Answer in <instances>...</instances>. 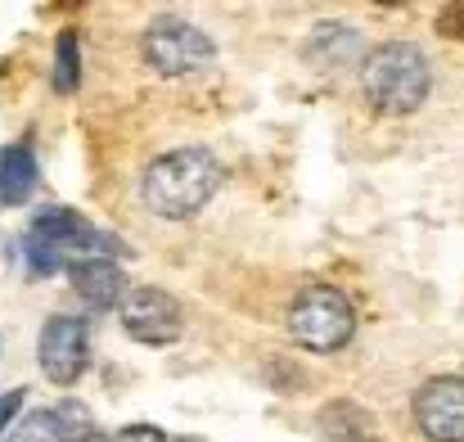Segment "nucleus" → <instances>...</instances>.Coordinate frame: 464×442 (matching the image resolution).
Returning a JSON list of instances; mask_svg holds the SVG:
<instances>
[{"instance_id": "8", "label": "nucleus", "mask_w": 464, "mask_h": 442, "mask_svg": "<svg viewBox=\"0 0 464 442\" xmlns=\"http://www.w3.org/2000/svg\"><path fill=\"white\" fill-rule=\"evenodd\" d=\"M118 316H122V329L140 343H171L180 334V307L167 290H150V285L131 290L122 298Z\"/></svg>"}, {"instance_id": "14", "label": "nucleus", "mask_w": 464, "mask_h": 442, "mask_svg": "<svg viewBox=\"0 0 464 442\" xmlns=\"http://www.w3.org/2000/svg\"><path fill=\"white\" fill-rule=\"evenodd\" d=\"M50 411H54V420H59L63 442H86L95 434V416H91L82 402H59V407H50Z\"/></svg>"}, {"instance_id": "15", "label": "nucleus", "mask_w": 464, "mask_h": 442, "mask_svg": "<svg viewBox=\"0 0 464 442\" xmlns=\"http://www.w3.org/2000/svg\"><path fill=\"white\" fill-rule=\"evenodd\" d=\"M9 442H63V434H59L54 411H36V416H27V420L9 434Z\"/></svg>"}, {"instance_id": "13", "label": "nucleus", "mask_w": 464, "mask_h": 442, "mask_svg": "<svg viewBox=\"0 0 464 442\" xmlns=\"http://www.w3.org/2000/svg\"><path fill=\"white\" fill-rule=\"evenodd\" d=\"M82 77V45H77V32H63L59 36V50H54V91H72Z\"/></svg>"}, {"instance_id": "12", "label": "nucleus", "mask_w": 464, "mask_h": 442, "mask_svg": "<svg viewBox=\"0 0 464 442\" xmlns=\"http://www.w3.org/2000/svg\"><path fill=\"white\" fill-rule=\"evenodd\" d=\"M320 429L334 442H374V420L356 407V402H334L320 416Z\"/></svg>"}, {"instance_id": "3", "label": "nucleus", "mask_w": 464, "mask_h": 442, "mask_svg": "<svg viewBox=\"0 0 464 442\" xmlns=\"http://www.w3.org/2000/svg\"><path fill=\"white\" fill-rule=\"evenodd\" d=\"M429 86H433V73H429V59L406 45V41H388L379 45L370 59H365V73H361V91L365 100L379 109V113H415L424 100H429Z\"/></svg>"}, {"instance_id": "4", "label": "nucleus", "mask_w": 464, "mask_h": 442, "mask_svg": "<svg viewBox=\"0 0 464 442\" xmlns=\"http://www.w3.org/2000/svg\"><path fill=\"white\" fill-rule=\"evenodd\" d=\"M356 329V311L338 290H307L289 307V334L307 352H338Z\"/></svg>"}, {"instance_id": "11", "label": "nucleus", "mask_w": 464, "mask_h": 442, "mask_svg": "<svg viewBox=\"0 0 464 442\" xmlns=\"http://www.w3.org/2000/svg\"><path fill=\"white\" fill-rule=\"evenodd\" d=\"M36 158L27 153L23 145H9L0 149V208H18L32 199L36 190Z\"/></svg>"}, {"instance_id": "9", "label": "nucleus", "mask_w": 464, "mask_h": 442, "mask_svg": "<svg viewBox=\"0 0 464 442\" xmlns=\"http://www.w3.org/2000/svg\"><path fill=\"white\" fill-rule=\"evenodd\" d=\"M68 276H72L77 294L86 298L95 311H104V307H122V298L131 294V290H127V276H122V267H118L113 258H91V262H77Z\"/></svg>"}, {"instance_id": "1", "label": "nucleus", "mask_w": 464, "mask_h": 442, "mask_svg": "<svg viewBox=\"0 0 464 442\" xmlns=\"http://www.w3.org/2000/svg\"><path fill=\"white\" fill-rule=\"evenodd\" d=\"M221 185V167L208 149H171L150 162L145 181H140V199L158 217H194Z\"/></svg>"}, {"instance_id": "18", "label": "nucleus", "mask_w": 464, "mask_h": 442, "mask_svg": "<svg viewBox=\"0 0 464 442\" xmlns=\"http://www.w3.org/2000/svg\"><path fill=\"white\" fill-rule=\"evenodd\" d=\"M86 442H113V438H104V434H91V438H86Z\"/></svg>"}, {"instance_id": "5", "label": "nucleus", "mask_w": 464, "mask_h": 442, "mask_svg": "<svg viewBox=\"0 0 464 442\" xmlns=\"http://www.w3.org/2000/svg\"><path fill=\"white\" fill-rule=\"evenodd\" d=\"M140 50H145V59L154 64L162 77H189V73H198V68H208L212 64V41L194 27V23H185V18H158L145 27V36H140Z\"/></svg>"}, {"instance_id": "17", "label": "nucleus", "mask_w": 464, "mask_h": 442, "mask_svg": "<svg viewBox=\"0 0 464 442\" xmlns=\"http://www.w3.org/2000/svg\"><path fill=\"white\" fill-rule=\"evenodd\" d=\"M18 407H23V393H18V388L0 398V429H5V425H9L14 416H18Z\"/></svg>"}, {"instance_id": "7", "label": "nucleus", "mask_w": 464, "mask_h": 442, "mask_svg": "<svg viewBox=\"0 0 464 442\" xmlns=\"http://www.w3.org/2000/svg\"><path fill=\"white\" fill-rule=\"evenodd\" d=\"M41 370L50 384H77V375L91 361V339L77 316H50L41 329Z\"/></svg>"}, {"instance_id": "6", "label": "nucleus", "mask_w": 464, "mask_h": 442, "mask_svg": "<svg viewBox=\"0 0 464 442\" xmlns=\"http://www.w3.org/2000/svg\"><path fill=\"white\" fill-rule=\"evenodd\" d=\"M415 425L429 442H464V379L442 375L415 393Z\"/></svg>"}, {"instance_id": "16", "label": "nucleus", "mask_w": 464, "mask_h": 442, "mask_svg": "<svg viewBox=\"0 0 464 442\" xmlns=\"http://www.w3.org/2000/svg\"><path fill=\"white\" fill-rule=\"evenodd\" d=\"M113 442H167V438H162V429H154V425H127V429L113 434Z\"/></svg>"}, {"instance_id": "19", "label": "nucleus", "mask_w": 464, "mask_h": 442, "mask_svg": "<svg viewBox=\"0 0 464 442\" xmlns=\"http://www.w3.org/2000/svg\"><path fill=\"white\" fill-rule=\"evenodd\" d=\"M180 442H198V438H180Z\"/></svg>"}, {"instance_id": "2", "label": "nucleus", "mask_w": 464, "mask_h": 442, "mask_svg": "<svg viewBox=\"0 0 464 442\" xmlns=\"http://www.w3.org/2000/svg\"><path fill=\"white\" fill-rule=\"evenodd\" d=\"M113 253H127V249L68 208H45L27 235L32 276H54L63 262H91V258H113Z\"/></svg>"}, {"instance_id": "10", "label": "nucleus", "mask_w": 464, "mask_h": 442, "mask_svg": "<svg viewBox=\"0 0 464 442\" xmlns=\"http://www.w3.org/2000/svg\"><path fill=\"white\" fill-rule=\"evenodd\" d=\"M307 59L315 68H329V73L356 64V59H361V32H352V27H343V23L315 27L307 41Z\"/></svg>"}]
</instances>
